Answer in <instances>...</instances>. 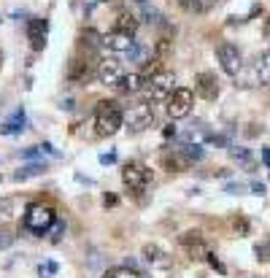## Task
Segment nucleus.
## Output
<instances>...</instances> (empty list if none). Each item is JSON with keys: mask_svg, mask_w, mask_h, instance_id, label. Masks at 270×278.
<instances>
[{"mask_svg": "<svg viewBox=\"0 0 270 278\" xmlns=\"http://www.w3.org/2000/svg\"><path fill=\"white\" fill-rule=\"evenodd\" d=\"M46 165L43 162H30V165H22V168L14 173V181H24V179H33V176H43Z\"/></svg>", "mask_w": 270, "mask_h": 278, "instance_id": "obj_21", "label": "nucleus"}, {"mask_svg": "<svg viewBox=\"0 0 270 278\" xmlns=\"http://www.w3.org/2000/svg\"><path fill=\"white\" fill-rule=\"evenodd\" d=\"M14 238H17L14 232H8V230H3V227H0V251H3V249H11V246H14Z\"/></svg>", "mask_w": 270, "mask_h": 278, "instance_id": "obj_28", "label": "nucleus"}, {"mask_svg": "<svg viewBox=\"0 0 270 278\" xmlns=\"http://www.w3.org/2000/svg\"><path fill=\"white\" fill-rule=\"evenodd\" d=\"M206 262H208V265H211V267H213V270H219V273H224V265H222V262H219V259H216V257H213V254H211V257H208V259H206Z\"/></svg>", "mask_w": 270, "mask_h": 278, "instance_id": "obj_35", "label": "nucleus"}, {"mask_svg": "<svg viewBox=\"0 0 270 278\" xmlns=\"http://www.w3.org/2000/svg\"><path fill=\"white\" fill-rule=\"evenodd\" d=\"M59 108H65V111H71V108H73V100H71V98H65V100H59Z\"/></svg>", "mask_w": 270, "mask_h": 278, "instance_id": "obj_41", "label": "nucleus"}, {"mask_svg": "<svg viewBox=\"0 0 270 278\" xmlns=\"http://www.w3.org/2000/svg\"><path fill=\"white\" fill-rule=\"evenodd\" d=\"M213 6H219V0H192L189 14H208Z\"/></svg>", "mask_w": 270, "mask_h": 278, "instance_id": "obj_25", "label": "nucleus"}, {"mask_svg": "<svg viewBox=\"0 0 270 278\" xmlns=\"http://www.w3.org/2000/svg\"><path fill=\"white\" fill-rule=\"evenodd\" d=\"M230 157L251 168V151H249V149H238V146H230Z\"/></svg>", "mask_w": 270, "mask_h": 278, "instance_id": "obj_26", "label": "nucleus"}, {"mask_svg": "<svg viewBox=\"0 0 270 278\" xmlns=\"http://www.w3.org/2000/svg\"><path fill=\"white\" fill-rule=\"evenodd\" d=\"M149 54H152V46H146V43H141V41H135L133 46H130V52H127V62L146 65L149 62Z\"/></svg>", "mask_w": 270, "mask_h": 278, "instance_id": "obj_20", "label": "nucleus"}, {"mask_svg": "<svg viewBox=\"0 0 270 278\" xmlns=\"http://www.w3.org/2000/svg\"><path fill=\"white\" fill-rule=\"evenodd\" d=\"M57 221V214H54L52 205H43V203H30L27 211H24V219H22V230L33 232V235L43 238L52 224Z\"/></svg>", "mask_w": 270, "mask_h": 278, "instance_id": "obj_3", "label": "nucleus"}, {"mask_svg": "<svg viewBox=\"0 0 270 278\" xmlns=\"http://www.w3.org/2000/svg\"><path fill=\"white\" fill-rule=\"evenodd\" d=\"M116 89H119L122 95H135V92H141V89H143L141 73H130V76H124L122 81L116 84Z\"/></svg>", "mask_w": 270, "mask_h": 278, "instance_id": "obj_19", "label": "nucleus"}, {"mask_svg": "<svg viewBox=\"0 0 270 278\" xmlns=\"http://www.w3.org/2000/svg\"><path fill=\"white\" fill-rule=\"evenodd\" d=\"M124 122H127V127L133 130V133H143V130H149L154 124V108L152 103H135L130 105V111L124 114Z\"/></svg>", "mask_w": 270, "mask_h": 278, "instance_id": "obj_5", "label": "nucleus"}, {"mask_svg": "<svg viewBox=\"0 0 270 278\" xmlns=\"http://www.w3.org/2000/svg\"><path fill=\"white\" fill-rule=\"evenodd\" d=\"M62 232H65V224H62V221H54V224H52V240H54V243H57V240H59V238H62Z\"/></svg>", "mask_w": 270, "mask_h": 278, "instance_id": "obj_32", "label": "nucleus"}, {"mask_svg": "<svg viewBox=\"0 0 270 278\" xmlns=\"http://www.w3.org/2000/svg\"><path fill=\"white\" fill-rule=\"evenodd\" d=\"M251 192H254V195H265V184H262V181H254Z\"/></svg>", "mask_w": 270, "mask_h": 278, "instance_id": "obj_38", "label": "nucleus"}, {"mask_svg": "<svg viewBox=\"0 0 270 278\" xmlns=\"http://www.w3.org/2000/svg\"><path fill=\"white\" fill-rule=\"evenodd\" d=\"M43 151L38 149V146H30V149H22V159H30V162H38L41 159Z\"/></svg>", "mask_w": 270, "mask_h": 278, "instance_id": "obj_29", "label": "nucleus"}, {"mask_svg": "<svg viewBox=\"0 0 270 278\" xmlns=\"http://www.w3.org/2000/svg\"><path fill=\"white\" fill-rule=\"evenodd\" d=\"M122 124H124V111L119 108V103H114V100L97 103V108H95V133L100 138L116 135Z\"/></svg>", "mask_w": 270, "mask_h": 278, "instance_id": "obj_1", "label": "nucleus"}, {"mask_svg": "<svg viewBox=\"0 0 270 278\" xmlns=\"http://www.w3.org/2000/svg\"><path fill=\"white\" fill-rule=\"evenodd\" d=\"M194 92L203 100H216L219 98V79L211 70H203V73L194 76Z\"/></svg>", "mask_w": 270, "mask_h": 278, "instance_id": "obj_13", "label": "nucleus"}, {"mask_svg": "<svg viewBox=\"0 0 270 278\" xmlns=\"http://www.w3.org/2000/svg\"><path fill=\"white\" fill-rule=\"evenodd\" d=\"M122 181L130 192H146L149 181H152V170L141 162H127L122 168Z\"/></svg>", "mask_w": 270, "mask_h": 278, "instance_id": "obj_6", "label": "nucleus"}, {"mask_svg": "<svg viewBox=\"0 0 270 278\" xmlns=\"http://www.w3.org/2000/svg\"><path fill=\"white\" fill-rule=\"evenodd\" d=\"M133 43H135L133 35H124V33H119V30H111V33L103 35V46L111 49V52H124L127 54Z\"/></svg>", "mask_w": 270, "mask_h": 278, "instance_id": "obj_15", "label": "nucleus"}, {"mask_svg": "<svg viewBox=\"0 0 270 278\" xmlns=\"http://www.w3.org/2000/svg\"><path fill=\"white\" fill-rule=\"evenodd\" d=\"M143 19H146L149 24H162V14H159L157 8H149V6H143Z\"/></svg>", "mask_w": 270, "mask_h": 278, "instance_id": "obj_27", "label": "nucleus"}, {"mask_svg": "<svg viewBox=\"0 0 270 278\" xmlns=\"http://www.w3.org/2000/svg\"><path fill=\"white\" fill-rule=\"evenodd\" d=\"M162 135H165V138H176V135H178V130H176V124H168V127H165V130H162Z\"/></svg>", "mask_w": 270, "mask_h": 278, "instance_id": "obj_37", "label": "nucleus"}, {"mask_svg": "<svg viewBox=\"0 0 270 278\" xmlns=\"http://www.w3.org/2000/svg\"><path fill=\"white\" fill-rule=\"evenodd\" d=\"M124 65L119 62V60L114 57H106V60H100L97 62V81L103 84V87H114L116 89V84L124 79Z\"/></svg>", "mask_w": 270, "mask_h": 278, "instance_id": "obj_10", "label": "nucleus"}, {"mask_svg": "<svg viewBox=\"0 0 270 278\" xmlns=\"http://www.w3.org/2000/svg\"><path fill=\"white\" fill-rule=\"evenodd\" d=\"M159 162H162L165 170H171V173H184V170H189L194 165L192 159L187 157L184 146H181V149H165L162 157H159Z\"/></svg>", "mask_w": 270, "mask_h": 278, "instance_id": "obj_11", "label": "nucleus"}, {"mask_svg": "<svg viewBox=\"0 0 270 278\" xmlns=\"http://www.w3.org/2000/svg\"><path fill=\"white\" fill-rule=\"evenodd\" d=\"M100 3H111V0H100Z\"/></svg>", "mask_w": 270, "mask_h": 278, "instance_id": "obj_45", "label": "nucleus"}, {"mask_svg": "<svg viewBox=\"0 0 270 278\" xmlns=\"http://www.w3.org/2000/svg\"><path fill=\"white\" fill-rule=\"evenodd\" d=\"M216 60L222 65V70L227 76H238V70L243 68V57H241V49L230 41H222L216 46Z\"/></svg>", "mask_w": 270, "mask_h": 278, "instance_id": "obj_8", "label": "nucleus"}, {"mask_svg": "<svg viewBox=\"0 0 270 278\" xmlns=\"http://www.w3.org/2000/svg\"><path fill=\"white\" fill-rule=\"evenodd\" d=\"M103 278H143V273L122 265V267H108V270L103 273Z\"/></svg>", "mask_w": 270, "mask_h": 278, "instance_id": "obj_22", "label": "nucleus"}, {"mask_svg": "<svg viewBox=\"0 0 270 278\" xmlns=\"http://www.w3.org/2000/svg\"><path fill=\"white\" fill-rule=\"evenodd\" d=\"M0 68H3V52H0Z\"/></svg>", "mask_w": 270, "mask_h": 278, "instance_id": "obj_44", "label": "nucleus"}, {"mask_svg": "<svg viewBox=\"0 0 270 278\" xmlns=\"http://www.w3.org/2000/svg\"><path fill=\"white\" fill-rule=\"evenodd\" d=\"M262 162L270 168V146H265V149H262Z\"/></svg>", "mask_w": 270, "mask_h": 278, "instance_id": "obj_40", "label": "nucleus"}, {"mask_svg": "<svg viewBox=\"0 0 270 278\" xmlns=\"http://www.w3.org/2000/svg\"><path fill=\"white\" fill-rule=\"evenodd\" d=\"M178 243H181V249L187 251L189 259H194V262H206L208 257H211V246L206 243V238L200 235V232H194V230L184 232V235L178 238Z\"/></svg>", "mask_w": 270, "mask_h": 278, "instance_id": "obj_7", "label": "nucleus"}, {"mask_svg": "<svg viewBox=\"0 0 270 278\" xmlns=\"http://www.w3.org/2000/svg\"><path fill=\"white\" fill-rule=\"evenodd\" d=\"M14 211H17V200L14 197H0V221L14 219Z\"/></svg>", "mask_w": 270, "mask_h": 278, "instance_id": "obj_24", "label": "nucleus"}, {"mask_svg": "<svg viewBox=\"0 0 270 278\" xmlns=\"http://www.w3.org/2000/svg\"><path fill=\"white\" fill-rule=\"evenodd\" d=\"M143 259L152 265V270H171V267H173L171 254H168L165 249H159L157 243H146V246H143Z\"/></svg>", "mask_w": 270, "mask_h": 278, "instance_id": "obj_14", "label": "nucleus"}, {"mask_svg": "<svg viewBox=\"0 0 270 278\" xmlns=\"http://www.w3.org/2000/svg\"><path fill=\"white\" fill-rule=\"evenodd\" d=\"M192 105H194V92L192 89L176 87V92L168 98V116H171V119H184V116H189Z\"/></svg>", "mask_w": 270, "mask_h": 278, "instance_id": "obj_9", "label": "nucleus"}, {"mask_svg": "<svg viewBox=\"0 0 270 278\" xmlns=\"http://www.w3.org/2000/svg\"><path fill=\"white\" fill-rule=\"evenodd\" d=\"M138 24H141V22H138V17L130 14V11H119L116 19H114V30H119V33H124V35H135Z\"/></svg>", "mask_w": 270, "mask_h": 278, "instance_id": "obj_17", "label": "nucleus"}, {"mask_svg": "<svg viewBox=\"0 0 270 278\" xmlns=\"http://www.w3.org/2000/svg\"><path fill=\"white\" fill-rule=\"evenodd\" d=\"M133 3H138V6H149V0H133Z\"/></svg>", "mask_w": 270, "mask_h": 278, "instance_id": "obj_43", "label": "nucleus"}, {"mask_svg": "<svg viewBox=\"0 0 270 278\" xmlns=\"http://www.w3.org/2000/svg\"><path fill=\"white\" fill-rule=\"evenodd\" d=\"M246 278H254V276H246Z\"/></svg>", "mask_w": 270, "mask_h": 278, "instance_id": "obj_46", "label": "nucleus"}, {"mask_svg": "<svg viewBox=\"0 0 270 278\" xmlns=\"http://www.w3.org/2000/svg\"><path fill=\"white\" fill-rule=\"evenodd\" d=\"M0 105H3V100H0Z\"/></svg>", "mask_w": 270, "mask_h": 278, "instance_id": "obj_47", "label": "nucleus"}, {"mask_svg": "<svg viewBox=\"0 0 270 278\" xmlns=\"http://www.w3.org/2000/svg\"><path fill=\"white\" fill-rule=\"evenodd\" d=\"M38 270H46L49 273V276H54V273H57V262H46V265H41V267H38Z\"/></svg>", "mask_w": 270, "mask_h": 278, "instance_id": "obj_36", "label": "nucleus"}, {"mask_svg": "<svg viewBox=\"0 0 270 278\" xmlns=\"http://www.w3.org/2000/svg\"><path fill=\"white\" fill-rule=\"evenodd\" d=\"M103 203H106V205H116L119 200H116V197H114V195H106V197H103Z\"/></svg>", "mask_w": 270, "mask_h": 278, "instance_id": "obj_42", "label": "nucleus"}, {"mask_svg": "<svg viewBox=\"0 0 270 278\" xmlns=\"http://www.w3.org/2000/svg\"><path fill=\"white\" fill-rule=\"evenodd\" d=\"M224 192H227V195H243V192H246V184H241V181H230V184L224 186Z\"/></svg>", "mask_w": 270, "mask_h": 278, "instance_id": "obj_31", "label": "nucleus"}, {"mask_svg": "<svg viewBox=\"0 0 270 278\" xmlns=\"http://www.w3.org/2000/svg\"><path fill=\"white\" fill-rule=\"evenodd\" d=\"M38 149H41V151H46V154H52V157H59V154H57V149H54L52 143H43V146H38Z\"/></svg>", "mask_w": 270, "mask_h": 278, "instance_id": "obj_39", "label": "nucleus"}, {"mask_svg": "<svg viewBox=\"0 0 270 278\" xmlns=\"http://www.w3.org/2000/svg\"><path fill=\"white\" fill-rule=\"evenodd\" d=\"M103 43V35L97 33V30L87 27L78 33V49H87V52H97V46Z\"/></svg>", "mask_w": 270, "mask_h": 278, "instance_id": "obj_18", "label": "nucleus"}, {"mask_svg": "<svg viewBox=\"0 0 270 278\" xmlns=\"http://www.w3.org/2000/svg\"><path fill=\"white\" fill-rule=\"evenodd\" d=\"M232 230H235V235H246V232H249V221L243 219V216H235V219H232Z\"/></svg>", "mask_w": 270, "mask_h": 278, "instance_id": "obj_30", "label": "nucleus"}, {"mask_svg": "<svg viewBox=\"0 0 270 278\" xmlns=\"http://www.w3.org/2000/svg\"><path fill=\"white\" fill-rule=\"evenodd\" d=\"M46 35H49V22L46 19H27V41L33 46V52H43L46 49Z\"/></svg>", "mask_w": 270, "mask_h": 278, "instance_id": "obj_12", "label": "nucleus"}, {"mask_svg": "<svg viewBox=\"0 0 270 278\" xmlns=\"http://www.w3.org/2000/svg\"><path fill=\"white\" fill-rule=\"evenodd\" d=\"M100 162H103V165H114V162H116V154H114V151H108V154H100Z\"/></svg>", "mask_w": 270, "mask_h": 278, "instance_id": "obj_34", "label": "nucleus"}, {"mask_svg": "<svg viewBox=\"0 0 270 278\" xmlns=\"http://www.w3.org/2000/svg\"><path fill=\"white\" fill-rule=\"evenodd\" d=\"M171 52H173L171 41H168V38H159V41L154 43V49H152V57L157 60V62H165V60L171 57Z\"/></svg>", "mask_w": 270, "mask_h": 278, "instance_id": "obj_23", "label": "nucleus"}, {"mask_svg": "<svg viewBox=\"0 0 270 278\" xmlns=\"http://www.w3.org/2000/svg\"><path fill=\"white\" fill-rule=\"evenodd\" d=\"M176 76L171 70H157L152 79L143 81V92H146V103H168L173 92H176Z\"/></svg>", "mask_w": 270, "mask_h": 278, "instance_id": "obj_4", "label": "nucleus"}, {"mask_svg": "<svg viewBox=\"0 0 270 278\" xmlns=\"http://www.w3.org/2000/svg\"><path fill=\"white\" fill-rule=\"evenodd\" d=\"M257 259H262V262L270 259V246H265V243L257 246Z\"/></svg>", "mask_w": 270, "mask_h": 278, "instance_id": "obj_33", "label": "nucleus"}, {"mask_svg": "<svg viewBox=\"0 0 270 278\" xmlns=\"http://www.w3.org/2000/svg\"><path fill=\"white\" fill-rule=\"evenodd\" d=\"M97 62L95 52H87V49H78L76 54L68 62V70H65V79L71 84H89L92 76H97Z\"/></svg>", "mask_w": 270, "mask_h": 278, "instance_id": "obj_2", "label": "nucleus"}, {"mask_svg": "<svg viewBox=\"0 0 270 278\" xmlns=\"http://www.w3.org/2000/svg\"><path fill=\"white\" fill-rule=\"evenodd\" d=\"M24 127H27V114H24V108H17L6 122L0 124V135H19Z\"/></svg>", "mask_w": 270, "mask_h": 278, "instance_id": "obj_16", "label": "nucleus"}]
</instances>
